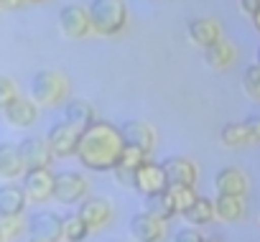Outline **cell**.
<instances>
[{
    "label": "cell",
    "instance_id": "obj_26",
    "mask_svg": "<svg viewBox=\"0 0 260 242\" xmlns=\"http://www.w3.org/2000/svg\"><path fill=\"white\" fill-rule=\"evenodd\" d=\"M143 212H148L151 217H156V219H161V222H169V219L176 214L174 206H171V201H169V196H166V191H161V194H156V196H148Z\"/></svg>",
    "mask_w": 260,
    "mask_h": 242
},
{
    "label": "cell",
    "instance_id": "obj_29",
    "mask_svg": "<svg viewBox=\"0 0 260 242\" xmlns=\"http://www.w3.org/2000/svg\"><path fill=\"white\" fill-rule=\"evenodd\" d=\"M146 158H148V156H143L141 151H136V148H125V146H122V153H120L117 166H120V168H127V171H136Z\"/></svg>",
    "mask_w": 260,
    "mask_h": 242
},
{
    "label": "cell",
    "instance_id": "obj_14",
    "mask_svg": "<svg viewBox=\"0 0 260 242\" xmlns=\"http://www.w3.org/2000/svg\"><path fill=\"white\" fill-rule=\"evenodd\" d=\"M166 184H179V186H194L197 184V166L184 158V156H171L161 163Z\"/></svg>",
    "mask_w": 260,
    "mask_h": 242
},
{
    "label": "cell",
    "instance_id": "obj_34",
    "mask_svg": "<svg viewBox=\"0 0 260 242\" xmlns=\"http://www.w3.org/2000/svg\"><path fill=\"white\" fill-rule=\"evenodd\" d=\"M240 8H242L245 13H250V16H252V13L260 8V0H240Z\"/></svg>",
    "mask_w": 260,
    "mask_h": 242
},
{
    "label": "cell",
    "instance_id": "obj_30",
    "mask_svg": "<svg viewBox=\"0 0 260 242\" xmlns=\"http://www.w3.org/2000/svg\"><path fill=\"white\" fill-rule=\"evenodd\" d=\"M0 229H3V234H6L8 242H11L13 237H18V234L26 229L23 217H0Z\"/></svg>",
    "mask_w": 260,
    "mask_h": 242
},
{
    "label": "cell",
    "instance_id": "obj_38",
    "mask_svg": "<svg viewBox=\"0 0 260 242\" xmlns=\"http://www.w3.org/2000/svg\"><path fill=\"white\" fill-rule=\"evenodd\" d=\"M23 3H44V0H23Z\"/></svg>",
    "mask_w": 260,
    "mask_h": 242
},
{
    "label": "cell",
    "instance_id": "obj_37",
    "mask_svg": "<svg viewBox=\"0 0 260 242\" xmlns=\"http://www.w3.org/2000/svg\"><path fill=\"white\" fill-rule=\"evenodd\" d=\"M0 242H8V237L3 234V229H0Z\"/></svg>",
    "mask_w": 260,
    "mask_h": 242
},
{
    "label": "cell",
    "instance_id": "obj_18",
    "mask_svg": "<svg viewBox=\"0 0 260 242\" xmlns=\"http://www.w3.org/2000/svg\"><path fill=\"white\" fill-rule=\"evenodd\" d=\"M214 189H217V194H224V196H242L245 189H247V179H245V174L240 168L227 166V168L217 171Z\"/></svg>",
    "mask_w": 260,
    "mask_h": 242
},
{
    "label": "cell",
    "instance_id": "obj_2",
    "mask_svg": "<svg viewBox=\"0 0 260 242\" xmlns=\"http://www.w3.org/2000/svg\"><path fill=\"white\" fill-rule=\"evenodd\" d=\"M89 26L100 36H115L127 23V6L125 0H92L87 6Z\"/></svg>",
    "mask_w": 260,
    "mask_h": 242
},
{
    "label": "cell",
    "instance_id": "obj_36",
    "mask_svg": "<svg viewBox=\"0 0 260 242\" xmlns=\"http://www.w3.org/2000/svg\"><path fill=\"white\" fill-rule=\"evenodd\" d=\"M252 26H255V28L260 31V8H257V11L252 13Z\"/></svg>",
    "mask_w": 260,
    "mask_h": 242
},
{
    "label": "cell",
    "instance_id": "obj_39",
    "mask_svg": "<svg viewBox=\"0 0 260 242\" xmlns=\"http://www.w3.org/2000/svg\"><path fill=\"white\" fill-rule=\"evenodd\" d=\"M204 242H222V239H217V237H212V239H204Z\"/></svg>",
    "mask_w": 260,
    "mask_h": 242
},
{
    "label": "cell",
    "instance_id": "obj_42",
    "mask_svg": "<svg viewBox=\"0 0 260 242\" xmlns=\"http://www.w3.org/2000/svg\"><path fill=\"white\" fill-rule=\"evenodd\" d=\"M257 214H260V209H257Z\"/></svg>",
    "mask_w": 260,
    "mask_h": 242
},
{
    "label": "cell",
    "instance_id": "obj_15",
    "mask_svg": "<svg viewBox=\"0 0 260 242\" xmlns=\"http://www.w3.org/2000/svg\"><path fill=\"white\" fill-rule=\"evenodd\" d=\"M28 196L21 184H3L0 186V217H23Z\"/></svg>",
    "mask_w": 260,
    "mask_h": 242
},
{
    "label": "cell",
    "instance_id": "obj_22",
    "mask_svg": "<svg viewBox=\"0 0 260 242\" xmlns=\"http://www.w3.org/2000/svg\"><path fill=\"white\" fill-rule=\"evenodd\" d=\"M204 59H207V64L212 69H224V66H230L235 61V46L230 41L219 39L217 44H212V46L204 49Z\"/></svg>",
    "mask_w": 260,
    "mask_h": 242
},
{
    "label": "cell",
    "instance_id": "obj_6",
    "mask_svg": "<svg viewBox=\"0 0 260 242\" xmlns=\"http://www.w3.org/2000/svg\"><path fill=\"white\" fill-rule=\"evenodd\" d=\"M79 133H82V130L74 128L72 123H67V120H59V123H54V125L49 128V133H46L44 138H46V143H49L54 158H56V156H59V158H67V156H74L77 143H79Z\"/></svg>",
    "mask_w": 260,
    "mask_h": 242
},
{
    "label": "cell",
    "instance_id": "obj_11",
    "mask_svg": "<svg viewBox=\"0 0 260 242\" xmlns=\"http://www.w3.org/2000/svg\"><path fill=\"white\" fill-rule=\"evenodd\" d=\"M127 229L136 242H161L166 237V222L151 217L148 212H138L130 217Z\"/></svg>",
    "mask_w": 260,
    "mask_h": 242
},
{
    "label": "cell",
    "instance_id": "obj_5",
    "mask_svg": "<svg viewBox=\"0 0 260 242\" xmlns=\"http://www.w3.org/2000/svg\"><path fill=\"white\" fill-rule=\"evenodd\" d=\"M117 130H120L125 148H136L143 156H148L156 148V130L146 123V120H125Z\"/></svg>",
    "mask_w": 260,
    "mask_h": 242
},
{
    "label": "cell",
    "instance_id": "obj_41",
    "mask_svg": "<svg viewBox=\"0 0 260 242\" xmlns=\"http://www.w3.org/2000/svg\"><path fill=\"white\" fill-rule=\"evenodd\" d=\"M28 242H36V239H28Z\"/></svg>",
    "mask_w": 260,
    "mask_h": 242
},
{
    "label": "cell",
    "instance_id": "obj_12",
    "mask_svg": "<svg viewBox=\"0 0 260 242\" xmlns=\"http://www.w3.org/2000/svg\"><path fill=\"white\" fill-rule=\"evenodd\" d=\"M59 26H61L64 36H69V39H84L92 31L87 8L79 6V3H67L59 11Z\"/></svg>",
    "mask_w": 260,
    "mask_h": 242
},
{
    "label": "cell",
    "instance_id": "obj_20",
    "mask_svg": "<svg viewBox=\"0 0 260 242\" xmlns=\"http://www.w3.org/2000/svg\"><path fill=\"white\" fill-rule=\"evenodd\" d=\"M64 120H67V123H72L74 128L84 130L94 120V107L87 99H69L67 107H64Z\"/></svg>",
    "mask_w": 260,
    "mask_h": 242
},
{
    "label": "cell",
    "instance_id": "obj_25",
    "mask_svg": "<svg viewBox=\"0 0 260 242\" xmlns=\"http://www.w3.org/2000/svg\"><path fill=\"white\" fill-rule=\"evenodd\" d=\"M87 234H89V227L77 214H67L61 219V242H82L87 239Z\"/></svg>",
    "mask_w": 260,
    "mask_h": 242
},
{
    "label": "cell",
    "instance_id": "obj_23",
    "mask_svg": "<svg viewBox=\"0 0 260 242\" xmlns=\"http://www.w3.org/2000/svg\"><path fill=\"white\" fill-rule=\"evenodd\" d=\"M184 219H186L191 227L209 224V222L214 219V204H212V199H207V196H197L194 204L184 212Z\"/></svg>",
    "mask_w": 260,
    "mask_h": 242
},
{
    "label": "cell",
    "instance_id": "obj_7",
    "mask_svg": "<svg viewBox=\"0 0 260 242\" xmlns=\"http://www.w3.org/2000/svg\"><path fill=\"white\" fill-rule=\"evenodd\" d=\"M166 176H164V168H161V163H153V161H143L138 168H136V174H133V189L141 194V196H156V194H161V191H166Z\"/></svg>",
    "mask_w": 260,
    "mask_h": 242
},
{
    "label": "cell",
    "instance_id": "obj_32",
    "mask_svg": "<svg viewBox=\"0 0 260 242\" xmlns=\"http://www.w3.org/2000/svg\"><path fill=\"white\" fill-rule=\"evenodd\" d=\"M207 237H202V232L197 227H186V229H179L174 242H204Z\"/></svg>",
    "mask_w": 260,
    "mask_h": 242
},
{
    "label": "cell",
    "instance_id": "obj_8",
    "mask_svg": "<svg viewBox=\"0 0 260 242\" xmlns=\"http://www.w3.org/2000/svg\"><path fill=\"white\" fill-rule=\"evenodd\" d=\"M61 219L56 212H36L31 214L26 229H28V237L36 239V242H61Z\"/></svg>",
    "mask_w": 260,
    "mask_h": 242
},
{
    "label": "cell",
    "instance_id": "obj_27",
    "mask_svg": "<svg viewBox=\"0 0 260 242\" xmlns=\"http://www.w3.org/2000/svg\"><path fill=\"white\" fill-rule=\"evenodd\" d=\"M222 143L230 146V148H237V146H245L250 141V133H247V125H245V120L242 123H227L219 133Z\"/></svg>",
    "mask_w": 260,
    "mask_h": 242
},
{
    "label": "cell",
    "instance_id": "obj_35",
    "mask_svg": "<svg viewBox=\"0 0 260 242\" xmlns=\"http://www.w3.org/2000/svg\"><path fill=\"white\" fill-rule=\"evenodd\" d=\"M23 6V0H0V8H18Z\"/></svg>",
    "mask_w": 260,
    "mask_h": 242
},
{
    "label": "cell",
    "instance_id": "obj_4",
    "mask_svg": "<svg viewBox=\"0 0 260 242\" xmlns=\"http://www.w3.org/2000/svg\"><path fill=\"white\" fill-rule=\"evenodd\" d=\"M89 184L79 171H59L54 174V194L51 199L61 201V204H77L87 196Z\"/></svg>",
    "mask_w": 260,
    "mask_h": 242
},
{
    "label": "cell",
    "instance_id": "obj_3",
    "mask_svg": "<svg viewBox=\"0 0 260 242\" xmlns=\"http://www.w3.org/2000/svg\"><path fill=\"white\" fill-rule=\"evenodd\" d=\"M69 94V82L56 69H39L31 77V99L36 107H54Z\"/></svg>",
    "mask_w": 260,
    "mask_h": 242
},
{
    "label": "cell",
    "instance_id": "obj_31",
    "mask_svg": "<svg viewBox=\"0 0 260 242\" xmlns=\"http://www.w3.org/2000/svg\"><path fill=\"white\" fill-rule=\"evenodd\" d=\"M16 97H18V87H16V82L8 79V77H0V110H6Z\"/></svg>",
    "mask_w": 260,
    "mask_h": 242
},
{
    "label": "cell",
    "instance_id": "obj_17",
    "mask_svg": "<svg viewBox=\"0 0 260 242\" xmlns=\"http://www.w3.org/2000/svg\"><path fill=\"white\" fill-rule=\"evenodd\" d=\"M186 33H189L191 44H197L202 49H207V46H212V44H217L222 39V28L212 18H194V21H189Z\"/></svg>",
    "mask_w": 260,
    "mask_h": 242
},
{
    "label": "cell",
    "instance_id": "obj_24",
    "mask_svg": "<svg viewBox=\"0 0 260 242\" xmlns=\"http://www.w3.org/2000/svg\"><path fill=\"white\" fill-rule=\"evenodd\" d=\"M166 196H169V201H171L176 214H184L197 199L194 186H179V184H169L166 186Z\"/></svg>",
    "mask_w": 260,
    "mask_h": 242
},
{
    "label": "cell",
    "instance_id": "obj_28",
    "mask_svg": "<svg viewBox=\"0 0 260 242\" xmlns=\"http://www.w3.org/2000/svg\"><path fill=\"white\" fill-rule=\"evenodd\" d=\"M242 89L247 97L252 99H260V66L257 64H250L242 74Z\"/></svg>",
    "mask_w": 260,
    "mask_h": 242
},
{
    "label": "cell",
    "instance_id": "obj_1",
    "mask_svg": "<svg viewBox=\"0 0 260 242\" xmlns=\"http://www.w3.org/2000/svg\"><path fill=\"white\" fill-rule=\"evenodd\" d=\"M122 153V138L117 125L107 123V120L94 117L92 123L79 133V143H77V161L87 168V171H112L120 161Z\"/></svg>",
    "mask_w": 260,
    "mask_h": 242
},
{
    "label": "cell",
    "instance_id": "obj_9",
    "mask_svg": "<svg viewBox=\"0 0 260 242\" xmlns=\"http://www.w3.org/2000/svg\"><path fill=\"white\" fill-rule=\"evenodd\" d=\"M21 186L28 201H49L54 194V174L51 168H26L21 176Z\"/></svg>",
    "mask_w": 260,
    "mask_h": 242
},
{
    "label": "cell",
    "instance_id": "obj_19",
    "mask_svg": "<svg viewBox=\"0 0 260 242\" xmlns=\"http://www.w3.org/2000/svg\"><path fill=\"white\" fill-rule=\"evenodd\" d=\"M26 171L18 143H0V176L3 179H21Z\"/></svg>",
    "mask_w": 260,
    "mask_h": 242
},
{
    "label": "cell",
    "instance_id": "obj_16",
    "mask_svg": "<svg viewBox=\"0 0 260 242\" xmlns=\"http://www.w3.org/2000/svg\"><path fill=\"white\" fill-rule=\"evenodd\" d=\"M3 112H6V120H8L13 128H28V125L36 123V117H39L36 102H34L31 97H21V94H18Z\"/></svg>",
    "mask_w": 260,
    "mask_h": 242
},
{
    "label": "cell",
    "instance_id": "obj_21",
    "mask_svg": "<svg viewBox=\"0 0 260 242\" xmlns=\"http://www.w3.org/2000/svg\"><path fill=\"white\" fill-rule=\"evenodd\" d=\"M212 204H214V217H219L222 222H237V219L245 214V201H242V196L217 194V199H214Z\"/></svg>",
    "mask_w": 260,
    "mask_h": 242
},
{
    "label": "cell",
    "instance_id": "obj_10",
    "mask_svg": "<svg viewBox=\"0 0 260 242\" xmlns=\"http://www.w3.org/2000/svg\"><path fill=\"white\" fill-rule=\"evenodd\" d=\"M77 217L89 227V229H102L110 224L112 219V204L107 196H84L79 201V212Z\"/></svg>",
    "mask_w": 260,
    "mask_h": 242
},
{
    "label": "cell",
    "instance_id": "obj_40",
    "mask_svg": "<svg viewBox=\"0 0 260 242\" xmlns=\"http://www.w3.org/2000/svg\"><path fill=\"white\" fill-rule=\"evenodd\" d=\"M257 66H260V46H257Z\"/></svg>",
    "mask_w": 260,
    "mask_h": 242
},
{
    "label": "cell",
    "instance_id": "obj_13",
    "mask_svg": "<svg viewBox=\"0 0 260 242\" xmlns=\"http://www.w3.org/2000/svg\"><path fill=\"white\" fill-rule=\"evenodd\" d=\"M21 158L26 168H51L54 163V153L46 143V138H26L18 143Z\"/></svg>",
    "mask_w": 260,
    "mask_h": 242
},
{
    "label": "cell",
    "instance_id": "obj_33",
    "mask_svg": "<svg viewBox=\"0 0 260 242\" xmlns=\"http://www.w3.org/2000/svg\"><path fill=\"white\" fill-rule=\"evenodd\" d=\"M247 125V133H250V141H260V115H252L245 120Z\"/></svg>",
    "mask_w": 260,
    "mask_h": 242
}]
</instances>
